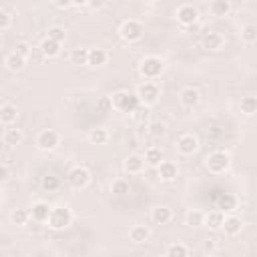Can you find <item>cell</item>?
<instances>
[{
	"instance_id": "obj_40",
	"label": "cell",
	"mask_w": 257,
	"mask_h": 257,
	"mask_svg": "<svg viewBox=\"0 0 257 257\" xmlns=\"http://www.w3.org/2000/svg\"><path fill=\"white\" fill-rule=\"evenodd\" d=\"M149 133H151V137H163L167 133V124L165 122H153L149 126Z\"/></svg>"
},
{
	"instance_id": "obj_3",
	"label": "cell",
	"mask_w": 257,
	"mask_h": 257,
	"mask_svg": "<svg viewBox=\"0 0 257 257\" xmlns=\"http://www.w3.org/2000/svg\"><path fill=\"white\" fill-rule=\"evenodd\" d=\"M70 223H72V213H70L68 207H64V205L52 207L50 217H48V227H50V229L62 231V229H66Z\"/></svg>"
},
{
	"instance_id": "obj_18",
	"label": "cell",
	"mask_w": 257,
	"mask_h": 257,
	"mask_svg": "<svg viewBox=\"0 0 257 257\" xmlns=\"http://www.w3.org/2000/svg\"><path fill=\"white\" fill-rule=\"evenodd\" d=\"M106 60H108V52L104 48H90L88 50V66L96 68V66L106 64Z\"/></svg>"
},
{
	"instance_id": "obj_21",
	"label": "cell",
	"mask_w": 257,
	"mask_h": 257,
	"mask_svg": "<svg viewBox=\"0 0 257 257\" xmlns=\"http://www.w3.org/2000/svg\"><path fill=\"white\" fill-rule=\"evenodd\" d=\"M143 167H145V159L139 155H131L124 159V171L128 175H139L143 171Z\"/></svg>"
},
{
	"instance_id": "obj_13",
	"label": "cell",
	"mask_w": 257,
	"mask_h": 257,
	"mask_svg": "<svg viewBox=\"0 0 257 257\" xmlns=\"http://www.w3.org/2000/svg\"><path fill=\"white\" fill-rule=\"evenodd\" d=\"M199 98H201V94H199V90L193 88V86H185V88L179 92V102H181L185 108L197 106V104H199Z\"/></svg>"
},
{
	"instance_id": "obj_35",
	"label": "cell",
	"mask_w": 257,
	"mask_h": 257,
	"mask_svg": "<svg viewBox=\"0 0 257 257\" xmlns=\"http://www.w3.org/2000/svg\"><path fill=\"white\" fill-rule=\"evenodd\" d=\"M241 40L243 42H255L257 40V26H253V24H245L243 28H241Z\"/></svg>"
},
{
	"instance_id": "obj_19",
	"label": "cell",
	"mask_w": 257,
	"mask_h": 257,
	"mask_svg": "<svg viewBox=\"0 0 257 257\" xmlns=\"http://www.w3.org/2000/svg\"><path fill=\"white\" fill-rule=\"evenodd\" d=\"M16 116H18V110H16V106H14V104L4 102V104L0 106V122H2L4 126L12 124V122L16 120Z\"/></svg>"
},
{
	"instance_id": "obj_38",
	"label": "cell",
	"mask_w": 257,
	"mask_h": 257,
	"mask_svg": "<svg viewBox=\"0 0 257 257\" xmlns=\"http://www.w3.org/2000/svg\"><path fill=\"white\" fill-rule=\"evenodd\" d=\"M10 24H12V16H10V12H8L4 6H0V30H8Z\"/></svg>"
},
{
	"instance_id": "obj_20",
	"label": "cell",
	"mask_w": 257,
	"mask_h": 257,
	"mask_svg": "<svg viewBox=\"0 0 257 257\" xmlns=\"http://www.w3.org/2000/svg\"><path fill=\"white\" fill-rule=\"evenodd\" d=\"M22 139H24V135L20 128H4V133H2V143L6 147H16L22 143Z\"/></svg>"
},
{
	"instance_id": "obj_44",
	"label": "cell",
	"mask_w": 257,
	"mask_h": 257,
	"mask_svg": "<svg viewBox=\"0 0 257 257\" xmlns=\"http://www.w3.org/2000/svg\"><path fill=\"white\" fill-rule=\"evenodd\" d=\"M56 6H58V8H70V6H74V4H72V2H66V0H64V2H56Z\"/></svg>"
},
{
	"instance_id": "obj_1",
	"label": "cell",
	"mask_w": 257,
	"mask_h": 257,
	"mask_svg": "<svg viewBox=\"0 0 257 257\" xmlns=\"http://www.w3.org/2000/svg\"><path fill=\"white\" fill-rule=\"evenodd\" d=\"M112 106L120 112H135L141 106V100L137 96V92H128V90H116L112 96Z\"/></svg>"
},
{
	"instance_id": "obj_29",
	"label": "cell",
	"mask_w": 257,
	"mask_h": 257,
	"mask_svg": "<svg viewBox=\"0 0 257 257\" xmlns=\"http://www.w3.org/2000/svg\"><path fill=\"white\" fill-rule=\"evenodd\" d=\"M88 50H90V48H72V52H70V62L76 64V66L88 64Z\"/></svg>"
},
{
	"instance_id": "obj_22",
	"label": "cell",
	"mask_w": 257,
	"mask_h": 257,
	"mask_svg": "<svg viewBox=\"0 0 257 257\" xmlns=\"http://www.w3.org/2000/svg\"><path fill=\"white\" fill-rule=\"evenodd\" d=\"M223 223H225V215H223V211H219V209H215V211H211V213L205 215V225H207L209 229H213V231L223 229Z\"/></svg>"
},
{
	"instance_id": "obj_27",
	"label": "cell",
	"mask_w": 257,
	"mask_h": 257,
	"mask_svg": "<svg viewBox=\"0 0 257 257\" xmlns=\"http://www.w3.org/2000/svg\"><path fill=\"white\" fill-rule=\"evenodd\" d=\"M185 223L189 227H201V225H205V213L199 211V209H191L185 215Z\"/></svg>"
},
{
	"instance_id": "obj_8",
	"label": "cell",
	"mask_w": 257,
	"mask_h": 257,
	"mask_svg": "<svg viewBox=\"0 0 257 257\" xmlns=\"http://www.w3.org/2000/svg\"><path fill=\"white\" fill-rule=\"evenodd\" d=\"M199 20V10L193 4H181L177 8V22L181 26H195Z\"/></svg>"
},
{
	"instance_id": "obj_14",
	"label": "cell",
	"mask_w": 257,
	"mask_h": 257,
	"mask_svg": "<svg viewBox=\"0 0 257 257\" xmlns=\"http://www.w3.org/2000/svg\"><path fill=\"white\" fill-rule=\"evenodd\" d=\"M157 173H159V179H161V181L171 183V181H175V179H177L179 169H177V165H175L173 161H163V163L159 165Z\"/></svg>"
},
{
	"instance_id": "obj_42",
	"label": "cell",
	"mask_w": 257,
	"mask_h": 257,
	"mask_svg": "<svg viewBox=\"0 0 257 257\" xmlns=\"http://www.w3.org/2000/svg\"><path fill=\"white\" fill-rule=\"evenodd\" d=\"M8 179H10V167H8L6 161H2V165H0V181H8Z\"/></svg>"
},
{
	"instance_id": "obj_11",
	"label": "cell",
	"mask_w": 257,
	"mask_h": 257,
	"mask_svg": "<svg viewBox=\"0 0 257 257\" xmlns=\"http://www.w3.org/2000/svg\"><path fill=\"white\" fill-rule=\"evenodd\" d=\"M50 211H52V207H48V203L36 201V203H32V207H30V217H32L36 223H48Z\"/></svg>"
},
{
	"instance_id": "obj_34",
	"label": "cell",
	"mask_w": 257,
	"mask_h": 257,
	"mask_svg": "<svg viewBox=\"0 0 257 257\" xmlns=\"http://www.w3.org/2000/svg\"><path fill=\"white\" fill-rule=\"evenodd\" d=\"M239 106H241V112H245V114H255V112H257V96H243Z\"/></svg>"
},
{
	"instance_id": "obj_5",
	"label": "cell",
	"mask_w": 257,
	"mask_h": 257,
	"mask_svg": "<svg viewBox=\"0 0 257 257\" xmlns=\"http://www.w3.org/2000/svg\"><path fill=\"white\" fill-rule=\"evenodd\" d=\"M66 183H68L74 191L86 189L88 183H90V173H88V169H86V167H80V165L72 167V169L68 171V175H66Z\"/></svg>"
},
{
	"instance_id": "obj_7",
	"label": "cell",
	"mask_w": 257,
	"mask_h": 257,
	"mask_svg": "<svg viewBox=\"0 0 257 257\" xmlns=\"http://www.w3.org/2000/svg\"><path fill=\"white\" fill-rule=\"evenodd\" d=\"M58 143H60V135L54 128H44L36 137V147L40 151H54L58 147Z\"/></svg>"
},
{
	"instance_id": "obj_36",
	"label": "cell",
	"mask_w": 257,
	"mask_h": 257,
	"mask_svg": "<svg viewBox=\"0 0 257 257\" xmlns=\"http://www.w3.org/2000/svg\"><path fill=\"white\" fill-rule=\"evenodd\" d=\"M28 219H30V211H26V209H16L14 213H12V221H14V225H26L28 223Z\"/></svg>"
},
{
	"instance_id": "obj_10",
	"label": "cell",
	"mask_w": 257,
	"mask_h": 257,
	"mask_svg": "<svg viewBox=\"0 0 257 257\" xmlns=\"http://www.w3.org/2000/svg\"><path fill=\"white\" fill-rule=\"evenodd\" d=\"M197 149H199V141H197V137H195L193 133H185V135H181V137L177 139V151H179L181 155L189 157V155H193Z\"/></svg>"
},
{
	"instance_id": "obj_12",
	"label": "cell",
	"mask_w": 257,
	"mask_h": 257,
	"mask_svg": "<svg viewBox=\"0 0 257 257\" xmlns=\"http://www.w3.org/2000/svg\"><path fill=\"white\" fill-rule=\"evenodd\" d=\"M223 44H225L223 34H219V32H215V30L207 32V34L201 38V46H203L205 50H221Z\"/></svg>"
},
{
	"instance_id": "obj_24",
	"label": "cell",
	"mask_w": 257,
	"mask_h": 257,
	"mask_svg": "<svg viewBox=\"0 0 257 257\" xmlns=\"http://www.w3.org/2000/svg\"><path fill=\"white\" fill-rule=\"evenodd\" d=\"M241 229H243L241 219H237V217H225V223H223V231H225V235L235 237V235L241 233Z\"/></svg>"
},
{
	"instance_id": "obj_25",
	"label": "cell",
	"mask_w": 257,
	"mask_h": 257,
	"mask_svg": "<svg viewBox=\"0 0 257 257\" xmlns=\"http://www.w3.org/2000/svg\"><path fill=\"white\" fill-rule=\"evenodd\" d=\"M209 12L213 16H227L231 12V2L229 0H213L209 4Z\"/></svg>"
},
{
	"instance_id": "obj_41",
	"label": "cell",
	"mask_w": 257,
	"mask_h": 257,
	"mask_svg": "<svg viewBox=\"0 0 257 257\" xmlns=\"http://www.w3.org/2000/svg\"><path fill=\"white\" fill-rule=\"evenodd\" d=\"M14 52H18L22 58H28V56L32 54V48H30L28 42H18V44L14 46Z\"/></svg>"
},
{
	"instance_id": "obj_32",
	"label": "cell",
	"mask_w": 257,
	"mask_h": 257,
	"mask_svg": "<svg viewBox=\"0 0 257 257\" xmlns=\"http://www.w3.org/2000/svg\"><path fill=\"white\" fill-rule=\"evenodd\" d=\"M167 257H189V247L185 243H171L167 247Z\"/></svg>"
},
{
	"instance_id": "obj_28",
	"label": "cell",
	"mask_w": 257,
	"mask_h": 257,
	"mask_svg": "<svg viewBox=\"0 0 257 257\" xmlns=\"http://www.w3.org/2000/svg\"><path fill=\"white\" fill-rule=\"evenodd\" d=\"M235 207H237V199H235L231 193H223V195L217 199V209L223 211V213H225V211H233Z\"/></svg>"
},
{
	"instance_id": "obj_6",
	"label": "cell",
	"mask_w": 257,
	"mask_h": 257,
	"mask_svg": "<svg viewBox=\"0 0 257 257\" xmlns=\"http://www.w3.org/2000/svg\"><path fill=\"white\" fill-rule=\"evenodd\" d=\"M229 163H231V159H229V155L223 153V151H215V153H211V155L207 157V161H205L209 173H213V175H221V173H225V171L229 169Z\"/></svg>"
},
{
	"instance_id": "obj_17",
	"label": "cell",
	"mask_w": 257,
	"mask_h": 257,
	"mask_svg": "<svg viewBox=\"0 0 257 257\" xmlns=\"http://www.w3.org/2000/svg\"><path fill=\"white\" fill-rule=\"evenodd\" d=\"M128 239L133 243H147L151 239V229L147 225H135L131 231H128Z\"/></svg>"
},
{
	"instance_id": "obj_15",
	"label": "cell",
	"mask_w": 257,
	"mask_h": 257,
	"mask_svg": "<svg viewBox=\"0 0 257 257\" xmlns=\"http://www.w3.org/2000/svg\"><path fill=\"white\" fill-rule=\"evenodd\" d=\"M151 219H153L155 225H167V223L173 219V213H171L169 207H165V205H157V207L151 211Z\"/></svg>"
},
{
	"instance_id": "obj_4",
	"label": "cell",
	"mask_w": 257,
	"mask_h": 257,
	"mask_svg": "<svg viewBox=\"0 0 257 257\" xmlns=\"http://www.w3.org/2000/svg\"><path fill=\"white\" fill-rule=\"evenodd\" d=\"M143 32H145L143 24H141L139 20H135V18L124 20V22L118 26V34H120V38H122L124 42H137V40H141V38H143Z\"/></svg>"
},
{
	"instance_id": "obj_9",
	"label": "cell",
	"mask_w": 257,
	"mask_h": 257,
	"mask_svg": "<svg viewBox=\"0 0 257 257\" xmlns=\"http://www.w3.org/2000/svg\"><path fill=\"white\" fill-rule=\"evenodd\" d=\"M137 96H139L141 104L149 106V104L157 102V98H159V86H157L155 82H143V84L137 88Z\"/></svg>"
},
{
	"instance_id": "obj_30",
	"label": "cell",
	"mask_w": 257,
	"mask_h": 257,
	"mask_svg": "<svg viewBox=\"0 0 257 257\" xmlns=\"http://www.w3.org/2000/svg\"><path fill=\"white\" fill-rule=\"evenodd\" d=\"M110 191H112V195H116V197H124V195L131 193V183H128L126 179H116V181H112Z\"/></svg>"
},
{
	"instance_id": "obj_43",
	"label": "cell",
	"mask_w": 257,
	"mask_h": 257,
	"mask_svg": "<svg viewBox=\"0 0 257 257\" xmlns=\"http://www.w3.org/2000/svg\"><path fill=\"white\" fill-rule=\"evenodd\" d=\"M203 249H205L207 253H211V251L215 249V239H207V241L203 243Z\"/></svg>"
},
{
	"instance_id": "obj_37",
	"label": "cell",
	"mask_w": 257,
	"mask_h": 257,
	"mask_svg": "<svg viewBox=\"0 0 257 257\" xmlns=\"http://www.w3.org/2000/svg\"><path fill=\"white\" fill-rule=\"evenodd\" d=\"M48 38H52V40H56V42H64L66 40V32H64V28H60V26H50L48 28Z\"/></svg>"
},
{
	"instance_id": "obj_2",
	"label": "cell",
	"mask_w": 257,
	"mask_h": 257,
	"mask_svg": "<svg viewBox=\"0 0 257 257\" xmlns=\"http://www.w3.org/2000/svg\"><path fill=\"white\" fill-rule=\"evenodd\" d=\"M163 70H165V62H163L159 56H145V58L141 60V64H139L141 76L147 78L149 82L155 80V78H159V76L163 74Z\"/></svg>"
},
{
	"instance_id": "obj_45",
	"label": "cell",
	"mask_w": 257,
	"mask_h": 257,
	"mask_svg": "<svg viewBox=\"0 0 257 257\" xmlns=\"http://www.w3.org/2000/svg\"><path fill=\"white\" fill-rule=\"evenodd\" d=\"M205 257H215V255H213V253H207V255H205Z\"/></svg>"
},
{
	"instance_id": "obj_23",
	"label": "cell",
	"mask_w": 257,
	"mask_h": 257,
	"mask_svg": "<svg viewBox=\"0 0 257 257\" xmlns=\"http://www.w3.org/2000/svg\"><path fill=\"white\" fill-rule=\"evenodd\" d=\"M4 64H6V68L8 70H12V72H16V70H22L24 68V64H26V58H22L18 52H8L6 54V58H4Z\"/></svg>"
},
{
	"instance_id": "obj_31",
	"label": "cell",
	"mask_w": 257,
	"mask_h": 257,
	"mask_svg": "<svg viewBox=\"0 0 257 257\" xmlns=\"http://www.w3.org/2000/svg\"><path fill=\"white\" fill-rule=\"evenodd\" d=\"M40 187H42L46 193H56V191L60 189V179L54 177V175H46V177H42Z\"/></svg>"
},
{
	"instance_id": "obj_26",
	"label": "cell",
	"mask_w": 257,
	"mask_h": 257,
	"mask_svg": "<svg viewBox=\"0 0 257 257\" xmlns=\"http://www.w3.org/2000/svg\"><path fill=\"white\" fill-rule=\"evenodd\" d=\"M145 163H147L149 167H153V169H159V165L163 163V151L157 149V147L147 149V153H145Z\"/></svg>"
},
{
	"instance_id": "obj_33",
	"label": "cell",
	"mask_w": 257,
	"mask_h": 257,
	"mask_svg": "<svg viewBox=\"0 0 257 257\" xmlns=\"http://www.w3.org/2000/svg\"><path fill=\"white\" fill-rule=\"evenodd\" d=\"M88 141H90L92 145H104V143L108 141V133H106V128H90V133H88Z\"/></svg>"
},
{
	"instance_id": "obj_39",
	"label": "cell",
	"mask_w": 257,
	"mask_h": 257,
	"mask_svg": "<svg viewBox=\"0 0 257 257\" xmlns=\"http://www.w3.org/2000/svg\"><path fill=\"white\" fill-rule=\"evenodd\" d=\"M96 108H98L100 112L112 110V108H114V106H112V98H110V96H100V98L96 100Z\"/></svg>"
},
{
	"instance_id": "obj_16",
	"label": "cell",
	"mask_w": 257,
	"mask_h": 257,
	"mask_svg": "<svg viewBox=\"0 0 257 257\" xmlns=\"http://www.w3.org/2000/svg\"><path fill=\"white\" fill-rule=\"evenodd\" d=\"M60 42H56V40H52V38H44L42 42H40V52H42V56H46V58H54V56H58L60 54Z\"/></svg>"
}]
</instances>
